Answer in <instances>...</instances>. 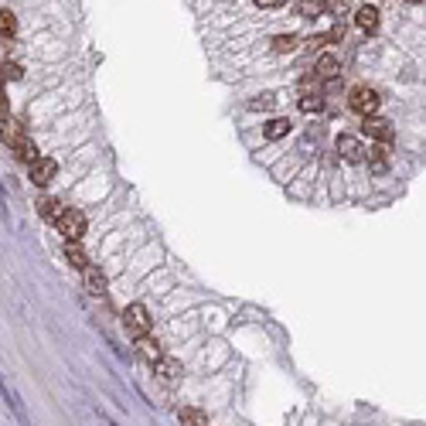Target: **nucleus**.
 Segmentation results:
<instances>
[{"mask_svg": "<svg viewBox=\"0 0 426 426\" xmlns=\"http://www.w3.org/2000/svg\"><path fill=\"white\" fill-rule=\"evenodd\" d=\"M253 106H273V96H259V99H256Z\"/></svg>", "mask_w": 426, "mask_h": 426, "instance_id": "393cba45", "label": "nucleus"}, {"mask_svg": "<svg viewBox=\"0 0 426 426\" xmlns=\"http://www.w3.org/2000/svg\"><path fill=\"white\" fill-rule=\"evenodd\" d=\"M157 372H160V379H178V375H181V365H178V361H164V358H160V361H157Z\"/></svg>", "mask_w": 426, "mask_h": 426, "instance_id": "4be33fe9", "label": "nucleus"}, {"mask_svg": "<svg viewBox=\"0 0 426 426\" xmlns=\"http://www.w3.org/2000/svg\"><path fill=\"white\" fill-rule=\"evenodd\" d=\"M256 3H259V7H283L287 0H256Z\"/></svg>", "mask_w": 426, "mask_h": 426, "instance_id": "b1692460", "label": "nucleus"}, {"mask_svg": "<svg viewBox=\"0 0 426 426\" xmlns=\"http://www.w3.org/2000/svg\"><path fill=\"white\" fill-rule=\"evenodd\" d=\"M55 174H58V164L51 160V157H38L35 164H31V181L44 188V185H51L55 181Z\"/></svg>", "mask_w": 426, "mask_h": 426, "instance_id": "20e7f679", "label": "nucleus"}, {"mask_svg": "<svg viewBox=\"0 0 426 426\" xmlns=\"http://www.w3.org/2000/svg\"><path fill=\"white\" fill-rule=\"evenodd\" d=\"M82 273H85V287H89V293H96V297H99V293L106 290V273L96 270V266H89V270H82Z\"/></svg>", "mask_w": 426, "mask_h": 426, "instance_id": "f8f14e48", "label": "nucleus"}, {"mask_svg": "<svg viewBox=\"0 0 426 426\" xmlns=\"http://www.w3.org/2000/svg\"><path fill=\"white\" fill-rule=\"evenodd\" d=\"M0 140L14 151L21 140H24V130H21V123L10 117V113H0Z\"/></svg>", "mask_w": 426, "mask_h": 426, "instance_id": "39448f33", "label": "nucleus"}, {"mask_svg": "<svg viewBox=\"0 0 426 426\" xmlns=\"http://www.w3.org/2000/svg\"><path fill=\"white\" fill-rule=\"evenodd\" d=\"M290 133V119H270L266 126H263V137L266 140H280V137H287Z\"/></svg>", "mask_w": 426, "mask_h": 426, "instance_id": "2eb2a0df", "label": "nucleus"}, {"mask_svg": "<svg viewBox=\"0 0 426 426\" xmlns=\"http://www.w3.org/2000/svg\"><path fill=\"white\" fill-rule=\"evenodd\" d=\"M338 154L345 157L348 164H358V160L365 157V147H361L355 137H348V133H345V137H338Z\"/></svg>", "mask_w": 426, "mask_h": 426, "instance_id": "0eeeda50", "label": "nucleus"}, {"mask_svg": "<svg viewBox=\"0 0 426 426\" xmlns=\"http://www.w3.org/2000/svg\"><path fill=\"white\" fill-rule=\"evenodd\" d=\"M17 35V17H14V10H0V38H14Z\"/></svg>", "mask_w": 426, "mask_h": 426, "instance_id": "f3484780", "label": "nucleus"}, {"mask_svg": "<svg viewBox=\"0 0 426 426\" xmlns=\"http://www.w3.org/2000/svg\"><path fill=\"white\" fill-rule=\"evenodd\" d=\"M137 351H140V358L147 361V365H157L164 355H160V345H157V338H137Z\"/></svg>", "mask_w": 426, "mask_h": 426, "instance_id": "6e6552de", "label": "nucleus"}, {"mask_svg": "<svg viewBox=\"0 0 426 426\" xmlns=\"http://www.w3.org/2000/svg\"><path fill=\"white\" fill-rule=\"evenodd\" d=\"M327 10V0H304L300 3V14L304 17H317V14H324Z\"/></svg>", "mask_w": 426, "mask_h": 426, "instance_id": "aec40b11", "label": "nucleus"}, {"mask_svg": "<svg viewBox=\"0 0 426 426\" xmlns=\"http://www.w3.org/2000/svg\"><path fill=\"white\" fill-rule=\"evenodd\" d=\"M65 256H69V263L76 270H89V256H85V249L78 242H65Z\"/></svg>", "mask_w": 426, "mask_h": 426, "instance_id": "ddd939ff", "label": "nucleus"}, {"mask_svg": "<svg viewBox=\"0 0 426 426\" xmlns=\"http://www.w3.org/2000/svg\"><path fill=\"white\" fill-rule=\"evenodd\" d=\"M300 110H304V113H321V110H324L321 92H304V96H300Z\"/></svg>", "mask_w": 426, "mask_h": 426, "instance_id": "a211bd4d", "label": "nucleus"}, {"mask_svg": "<svg viewBox=\"0 0 426 426\" xmlns=\"http://www.w3.org/2000/svg\"><path fill=\"white\" fill-rule=\"evenodd\" d=\"M14 154H17V160H28V167H31V164H35V160L41 157L38 147H35V140H28V137H24L17 147H14Z\"/></svg>", "mask_w": 426, "mask_h": 426, "instance_id": "dca6fc26", "label": "nucleus"}, {"mask_svg": "<svg viewBox=\"0 0 426 426\" xmlns=\"http://www.w3.org/2000/svg\"><path fill=\"white\" fill-rule=\"evenodd\" d=\"M181 423L185 426H208V416L198 409H181Z\"/></svg>", "mask_w": 426, "mask_h": 426, "instance_id": "412c9836", "label": "nucleus"}, {"mask_svg": "<svg viewBox=\"0 0 426 426\" xmlns=\"http://www.w3.org/2000/svg\"><path fill=\"white\" fill-rule=\"evenodd\" d=\"M355 21H358V28L361 31H379V10L375 7H358V14H355Z\"/></svg>", "mask_w": 426, "mask_h": 426, "instance_id": "1a4fd4ad", "label": "nucleus"}, {"mask_svg": "<svg viewBox=\"0 0 426 426\" xmlns=\"http://www.w3.org/2000/svg\"><path fill=\"white\" fill-rule=\"evenodd\" d=\"M365 154H368V167H372L375 174H386V167H389L386 144H372V151H365Z\"/></svg>", "mask_w": 426, "mask_h": 426, "instance_id": "9b49d317", "label": "nucleus"}, {"mask_svg": "<svg viewBox=\"0 0 426 426\" xmlns=\"http://www.w3.org/2000/svg\"><path fill=\"white\" fill-rule=\"evenodd\" d=\"M123 327H126V334H133V338H147V331H151L147 307H144V304H130L126 314H123Z\"/></svg>", "mask_w": 426, "mask_h": 426, "instance_id": "f257e3e1", "label": "nucleus"}, {"mask_svg": "<svg viewBox=\"0 0 426 426\" xmlns=\"http://www.w3.org/2000/svg\"><path fill=\"white\" fill-rule=\"evenodd\" d=\"M348 106L355 113H361V117H375V110H379V92L375 89H368V85H358V89H351V99Z\"/></svg>", "mask_w": 426, "mask_h": 426, "instance_id": "f03ea898", "label": "nucleus"}, {"mask_svg": "<svg viewBox=\"0 0 426 426\" xmlns=\"http://www.w3.org/2000/svg\"><path fill=\"white\" fill-rule=\"evenodd\" d=\"M55 225H58V232L65 235V242H78V239L85 235V215L76 212V208H65V215H62Z\"/></svg>", "mask_w": 426, "mask_h": 426, "instance_id": "7ed1b4c3", "label": "nucleus"}, {"mask_svg": "<svg viewBox=\"0 0 426 426\" xmlns=\"http://www.w3.org/2000/svg\"><path fill=\"white\" fill-rule=\"evenodd\" d=\"M21 76H24L21 65H14V62H3L0 65V82H21Z\"/></svg>", "mask_w": 426, "mask_h": 426, "instance_id": "6ab92c4d", "label": "nucleus"}, {"mask_svg": "<svg viewBox=\"0 0 426 426\" xmlns=\"http://www.w3.org/2000/svg\"><path fill=\"white\" fill-rule=\"evenodd\" d=\"M338 58H331V55H324V58H317V78H327V82H334L338 78Z\"/></svg>", "mask_w": 426, "mask_h": 426, "instance_id": "4468645a", "label": "nucleus"}, {"mask_svg": "<svg viewBox=\"0 0 426 426\" xmlns=\"http://www.w3.org/2000/svg\"><path fill=\"white\" fill-rule=\"evenodd\" d=\"M38 215L44 222H58V219L65 215V208H62L55 198H38Z\"/></svg>", "mask_w": 426, "mask_h": 426, "instance_id": "9d476101", "label": "nucleus"}, {"mask_svg": "<svg viewBox=\"0 0 426 426\" xmlns=\"http://www.w3.org/2000/svg\"><path fill=\"white\" fill-rule=\"evenodd\" d=\"M0 110L7 113V96H3V89H0Z\"/></svg>", "mask_w": 426, "mask_h": 426, "instance_id": "a878e982", "label": "nucleus"}, {"mask_svg": "<svg viewBox=\"0 0 426 426\" xmlns=\"http://www.w3.org/2000/svg\"><path fill=\"white\" fill-rule=\"evenodd\" d=\"M273 48H276L280 55H283V51H293V48H297V38H293V35H280V38L273 41Z\"/></svg>", "mask_w": 426, "mask_h": 426, "instance_id": "5701e85b", "label": "nucleus"}, {"mask_svg": "<svg viewBox=\"0 0 426 426\" xmlns=\"http://www.w3.org/2000/svg\"><path fill=\"white\" fill-rule=\"evenodd\" d=\"M409 3H420V0H409Z\"/></svg>", "mask_w": 426, "mask_h": 426, "instance_id": "bb28decb", "label": "nucleus"}, {"mask_svg": "<svg viewBox=\"0 0 426 426\" xmlns=\"http://www.w3.org/2000/svg\"><path fill=\"white\" fill-rule=\"evenodd\" d=\"M365 133H368L372 140H379V144H389V140H392V123L382 117H368L365 119Z\"/></svg>", "mask_w": 426, "mask_h": 426, "instance_id": "423d86ee", "label": "nucleus"}]
</instances>
